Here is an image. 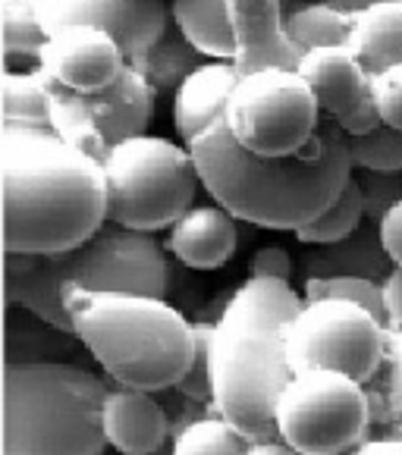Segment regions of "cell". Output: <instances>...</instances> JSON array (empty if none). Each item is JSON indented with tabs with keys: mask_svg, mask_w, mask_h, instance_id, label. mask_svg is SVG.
Wrapping results in <instances>:
<instances>
[{
	"mask_svg": "<svg viewBox=\"0 0 402 455\" xmlns=\"http://www.w3.org/2000/svg\"><path fill=\"white\" fill-rule=\"evenodd\" d=\"M44 35L69 26H98L110 32L129 60L148 54L170 28V0H35Z\"/></svg>",
	"mask_w": 402,
	"mask_h": 455,
	"instance_id": "cell-12",
	"label": "cell"
},
{
	"mask_svg": "<svg viewBox=\"0 0 402 455\" xmlns=\"http://www.w3.org/2000/svg\"><path fill=\"white\" fill-rule=\"evenodd\" d=\"M349 47L368 67L371 76H383L402 63V0H374L371 7L352 13Z\"/></svg>",
	"mask_w": 402,
	"mask_h": 455,
	"instance_id": "cell-20",
	"label": "cell"
},
{
	"mask_svg": "<svg viewBox=\"0 0 402 455\" xmlns=\"http://www.w3.org/2000/svg\"><path fill=\"white\" fill-rule=\"evenodd\" d=\"M239 229L236 217L221 204H192L167 229V251L192 270L223 267L236 255Z\"/></svg>",
	"mask_w": 402,
	"mask_h": 455,
	"instance_id": "cell-15",
	"label": "cell"
},
{
	"mask_svg": "<svg viewBox=\"0 0 402 455\" xmlns=\"http://www.w3.org/2000/svg\"><path fill=\"white\" fill-rule=\"evenodd\" d=\"M346 145L356 170H381V173L402 170V129L393 123H381L362 135H346Z\"/></svg>",
	"mask_w": 402,
	"mask_h": 455,
	"instance_id": "cell-29",
	"label": "cell"
},
{
	"mask_svg": "<svg viewBox=\"0 0 402 455\" xmlns=\"http://www.w3.org/2000/svg\"><path fill=\"white\" fill-rule=\"evenodd\" d=\"M167 255L155 233L108 220L92 239L60 255H7V305H20L51 327L73 333L63 305L69 292H141L167 299Z\"/></svg>",
	"mask_w": 402,
	"mask_h": 455,
	"instance_id": "cell-5",
	"label": "cell"
},
{
	"mask_svg": "<svg viewBox=\"0 0 402 455\" xmlns=\"http://www.w3.org/2000/svg\"><path fill=\"white\" fill-rule=\"evenodd\" d=\"M73 333H63V330L51 327L47 321H26L16 323L10 321L7 333V364L20 362H57L54 348H63V339Z\"/></svg>",
	"mask_w": 402,
	"mask_h": 455,
	"instance_id": "cell-30",
	"label": "cell"
},
{
	"mask_svg": "<svg viewBox=\"0 0 402 455\" xmlns=\"http://www.w3.org/2000/svg\"><path fill=\"white\" fill-rule=\"evenodd\" d=\"M170 20L211 60H233L236 38L227 0H170Z\"/></svg>",
	"mask_w": 402,
	"mask_h": 455,
	"instance_id": "cell-21",
	"label": "cell"
},
{
	"mask_svg": "<svg viewBox=\"0 0 402 455\" xmlns=\"http://www.w3.org/2000/svg\"><path fill=\"white\" fill-rule=\"evenodd\" d=\"M377 227H381V242L387 248L390 261L402 267V198L377 220Z\"/></svg>",
	"mask_w": 402,
	"mask_h": 455,
	"instance_id": "cell-36",
	"label": "cell"
},
{
	"mask_svg": "<svg viewBox=\"0 0 402 455\" xmlns=\"http://www.w3.org/2000/svg\"><path fill=\"white\" fill-rule=\"evenodd\" d=\"M383 289V311H387V327L402 330V267H393L390 276L381 283Z\"/></svg>",
	"mask_w": 402,
	"mask_h": 455,
	"instance_id": "cell-37",
	"label": "cell"
},
{
	"mask_svg": "<svg viewBox=\"0 0 402 455\" xmlns=\"http://www.w3.org/2000/svg\"><path fill=\"white\" fill-rule=\"evenodd\" d=\"M189 151L211 201L242 223L293 233L327 211L356 170L346 132L334 123H321L315 139L295 155L264 157L242 148L227 116H217L189 141Z\"/></svg>",
	"mask_w": 402,
	"mask_h": 455,
	"instance_id": "cell-2",
	"label": "cell"
},
{
	"mask_svg": "<svg viewBox=\"0 0 402 455\" xmlns=\"http://www.w3.org/2000/svg\"><path fill=\"white\" fill-rule=\"evenodd\" d=\"M129 63H135L148 76V82L155 85V92L164 94V92H176L186 82V76L195 73L205 63V54L195 44H189L180 28L176 32L167 28L161 35V41H155V47L148 54H141L139 60H129Z\"/></svg>",
	"mask_w": 402,
	"mask_h": 455,
	"instance_id": "cell-24",
	"label": "cell"
},
{
	"mask_svg": "<svg viewBox=\"0 0 402 455\" xmlns=\"http://www.w3.org/2000/svg\"><path fill=\"white\" fill-rule=\"evenodd\" d=\"M104 436L123 455H155L167 440V415L148 389L117 383L104 395Z\"/></svg>",
	"mask_w": 402,
	"mask_h": 455,
	"instance_id": "cell-16",
	"label": "cell"
},
{
	"mask_svg": "<svg viewBox=\"0 0 402 455\" xmlns=\"http://www.w3.org/2000/svg\"><path fill=\"white\" fill-rule=\"evenodd\" d=\"M248 455H302V452L293 446V443H286L280 434H277V436H268V440H252Z\"/></svg>",
	"mask_w": 402,
	"mask_h": 455,
	"instance_id": "cell-38",
	"label": "cell"
},
{
	"mask_svg": "<svg viewBox=\"0 0 402 455\" xmlns=\"http://www.w3.org/2000/svg\"><path fill=\"white\" fill-rule=\"evenodd\" d=\"M396 264L390 261L387 248L381 242V227L365 220L356 233L346 239L327 242V245H309L302 255V274L305 280L321 276H365V280L383 283Z\"/></svg>",
	"mask_w": 402,
	"mask_h": 455,
	"instance_id": "cell-18",
	"label": "cell"
},
{
	"mask_svg": "<svg viewBox=\"0 0 402 455\" xmlns=\"http://www.w3.org/2000/svg\"><path fill=\"white\" fill-rule=\"evenodd\" d=\"M352 13L340 10L330 0H315V4H299L286 13V32L299 51L327 44H346Z\"/></svg>",
	"mask_w": 402,
	"mask_h": 455,
	"instance_id": "cell-25",
	"label": "cell"
},
{
	"mask_svg": "<svg viewBox=\"0 0 402 455\" xmlns=\"http://www.w3.org/2000/svg\"><path fill=\"white\" fill-rule=\"evenodd\" d=\"M302 295L289 283L248 276L227 299L211 333V405L248 440L277 436V402L295 374L289 323Z\"/></svg>",
	"mask_w": 402,
	"mask_h": 455,
	"instance_id": "cell-3",
	"label": "cell"
},
{
	"mask_svg": "<svg viewBox=\"0 0 402 455\" xmlns=\"http://www.w3.org/2000/svg\"><path fill=\"white\" fill-rule=\"evenodd\" d=\"M358 186H362L365 198V217L368 220H381L396 201L402 198V170L396 173H381V170H358L356 173Z\"/></svg>",
	"mask_w": 402,
	"mask_h": 455,
	"instance_id": "cell-32",
	"label": "cell"
},
{
	"mask_svg": "<svg viewBox=\"0 0 402 455\" xmlns=\"http://www.w3.org/2000/svg\"><path fill=\"white\" fill-rule=\"evenodd\" d=\"M239 79L242 76L233 60H205L195 73L186 76V82L173 92V108H170L173 126L186 145L198 132H205L217 116L227 114Z\"/></svg>",
	"mask_w": 402,
	"mask_h": 455,
	"instance_id": "cell-17",
	"label": "cell"
},
{
	"mask_svg": "<svg viewBox=\"0 0 402 455\" xmlns=\"http://www.w3.org/2000/svg\"><path fill=\"white\" fill-rule=\"evenodd\" d=\"M293 371L330 368L368 387L383 371L390 327L358 301L305 299L286 336Z\"/></svg>",
	"mask_w": 402,
	"mask_h": 455,
	"instance_id": "cell-10",
	"label": "cell"
},
{
	"mask_svg": "<svg viewBox=\"0 0 402 455\" xmlns=\"http://www.w3.org/2000/svg\"><path fill=\"white\" fill-rule=\"evenodd\" d=\"M129 57L120 41L98 26H69L47 35L38 69L69 92L94 94L108 88L126 69Z\"/></svg>",
	"mask_w": 402,
	"mask_h": 455,
	"instance_id": "cell-13",
	"label": "cell"
},
{
	"mask_svg": "<svg viewBox=\"0 0 402 455\" xmlns=\"http://www.w3.org/2000/svg\"><path fill=\"white\" fill-rule=\"evenodd\" d=\"M63 305L73 336L123 387L148 393L176 387L195 364L198 323H189L161 295L76 289Z\"/></svg>",
	"mask_w": 402,
	"mask_h": 455,
	"instance_id": "cell-4",
	"label": "cell"
},
{
	"mask_svg": "<svg viewBox=\"0 0 402 455\" xmlns=\"http://www.w3.org/2000/svg\"><path fill=\"white\" fill-rule=\"evenodd\" d=\"M293 267H295V264H293V258H289L286 248H283V245H264V248H258L255 258H252V264H248V274L289 283Z\"/></svg>",
	"mask_w": 402,
	"mask_h": 455,
	"instance_id": "cell-35",
	"label": "cell"
},
{
	"mask_svg": "<svg viewBox=\"0 0 402 455\" xmlns=\"http://www.w3.org/2000/svg\"><path fill=\"white\" fill-rule=\"evenodd\" d=\"M346 455H402V440L399 436H387V440H368L358 449Z\"/></svg>",
	"mask_w": 402,
	"mask_h": 455,
	"instance_id": "cell-39",
	"label": "cell"
},
{
	"mask_svg": "<svg viewBox=\"0 0 402 455\" xmlns=\"http://www.w3.org/2000/svg\"><path fill=\"white\" fill-rule=\"evenodd\" d=\"M374 98L383 123H393L402 129V63L387 69L383 76H374Z\"/></svg>",
	"mask_w": 402,
	"mask_h": 455,
	"instance_id": "cell-34",
	"label": "cell"
},
{
	"mask_svg": "<svg viewBox=\"0 0 402 455\" xmlns=\"http://www.w3.org/2000/svg\"><path fill=\"white\" fill-rule=\"evenodd\" d=\"M374 402L362 380L330 368L295 371L277 402V430L302 455H346L365 443Z\"/></svg>",
	"mask_w": 402,
	"mask_h": 455,
	"instance_id": "cell-8",
	"label": "cell"
},
{
	"mask_svg": "<svg viewBox=\"0 0 402 455\" xmlns=\"http://www.w3.org/2000/svg\"><path fill=\"white\" fill-rule=\"evenodd\" d=\"M248 446H252V440L214 411L208 418L189 421L176 434L170 455H248Z\"/></svg>",
	"mask_w": 402,
	"mask_h": 455,
	"instance_id": "cell-28",
	"label": "cell"
},
{
	"mask_svg": "<svg viewBox=\"0 0 402 455\" xmlns=\"http://www.w3.org/2000/svg\"><path fill=\"white\" fill-rule=\"evenodd\" d=\"M223 116L233 139L264 157L295 155L321 129L318 94L295 67H264L242 76Z\"/></svg>",
	"mask_w": 402,
	"mask_h": 455,
	"instance_id": "cell-9",
	"label": "cell"
},
{
	"mask_svg": "<svg viewBox=\"0 0 402 455\" xmlns=\"http://www.w3.org/2000/svg\"><path fill=\"white\" fill-rule=\"evenodd\" d=\"M0 16H4V60L7 67H38L41 47L47 35L35 13V0H0Z\"/></svg>",
	"mask_w": 402,
	"mask_h": 455,
	"instance_id": "cell-26",
	"label": "cell"
},
{
	"mask_svg": "<svg viewBox=\"0 0 402 455\" xmlns=\"http://www.w3.org/2000/svg\"><path fill=\"white\" fill-rule=\"evenodd\" d=\"M299 69L315 88L321 114L346 135L371 132L383 123L374 98V76L352 54L349 44H327L302 51Z\"/></svg>",
	"mask_w": 402,
	"mask_h": 455,
	"instance_id": "cell-11",
	"label": "cell"
},
{
	"mask_svg": "<svg viewBox=\"0 0 402 455\" xmlns=\"http://www.w3.org/2000/svg\"><path fill=\"white\" fill-rule=\"evenodd\" d=\"M104 395L108 387L79 364H7L4 455H100Z\"/></svg>",
	"mask_w": 402,
	"mask_h": 455,
	"instance_id": "cell-6",
	"label": "cell"
},
{
	"mask_svg": "<svg viewBox=\"0 0 402 455\" xmlns=\"http://www.w3.org/2000/svg\"><path fill=\"white\" fill-rule=\"evenodd\" d=\"M108 220L141 233L170 229L195 204L201 176L186 141L141 132L110 145Z\"/></svg>",
	"mask_w": 402,
	"mask_h": 455,
	"instance_id": "cell-7",
	"label": "cell"
},
{
	"mask_svg": "<svg viewBox=\"0 0 402 455\" xmlns=\"http://www.w3.org/2000/svg\"><path fill=\"white\" fill-rule=\"evenodd\" d=\"M365 220H368V217H365L362 186H358V180L352 176L327 211H321L311 223L295 229V239H299L302 245H327V242L346 239L349 233H356Z\"/></svg>",
	"mask_w": 402,
	"mask_h": 455,
	"instance_id": "cell-27",
	"label": "cell"
},
{
	"mask_svg": "<svg viewBox=\"0 0 402 455\" xmlns=\"http://www.w3.org/2000/svg\"><path fill=\"white\" fill-rule=\"evenodd\" d=\"M4 251L60 255L108 223L104 161L51 129L0 126Z\"/></svg>",
	"mask_w": 402,
	"mask_h": 455,
	"instance_id": "cell-1",
	"label": "cell"
},
{
	"mask_svg": "<svg viewBox=\"0 0 402 455\" xmlns=\"http://www.w3.org/2000/svg\"><path fill=\"white\" fill-rule=\"evenodd\" d=\"M47 126L63 141H69L79 151H88L98 161L108 157L110 145L104 139V132H100V123L94 116L88 98L79 92H69L63 85H54L51 79H47Z\"/></svg>",
	"mask_w": 402,
	"mask_h": 455,
	"instance_id": "cell-22",
	"label": "cell"
},
{
	"mask_svg": "<svg viewBox=\"0 0 402 455\" xmlns=\"http://www.w3.org/2000/svg\"><path fill=\"white\" fill-rule=\"evenodd\" d=\"M239 76L264 67H299L302 51L286 32L283 0H227Z\"/></svg>",
	"mask_w": 402,
	"mask_h": 455,
	"instance_id": "cell-14",
	"label": "cell"
},
{
	"mask_svg": "<svg viewBox=\"0 0 402 455\" xmlns=\"http://www.w3.org/2000/svg\"><path fill=\"white\" fill-rule=\"evenodd\" d=\"M305 299H346L358 301L368 311H374L387 323L383 311V289L381 283L365 280V276H321V280H305Z\"/></svg>",
	"mask_w": 402,
	"mask_h": 455,
	"instance_id": "cell-31",
	"label": "cell"
},
{
	"mask_svg": "<svg viewBox=\"0 0 402 455\" xmlns=\"http://www.w3.org/2000/svg\"><path fill=\"white\" fill-rule=\"evenodd\" d=\"M383 402L387 415L402 440V330H390V348L383 362Z\"/></svg>",
	"mask_w": 402,
	"mask_h": 455,
	"instance_id": "cell-33",
	"label": "cell"
},
{
	"mask_svg": "<svg viewBox=\"0 0 402 455\" xmlns=\"http://www.w3.org/2000/svg\"><path fill=\"white\" fill-rule=\"evenodd\" d=\"M0 126H47V79L38 67H7L0 76Z\"/></svg>",
	"mask_w": 402,
	"mask_h": 455,
	"instance_id": "cell-23",
	"label": "cell"
},
{
	"mask_svg": "<svg viewBox=\"0 0 402 455\" xmlns=\"http://www.w3.org/2000/svg\"><path fill=\"white\" fill-rule=\"evenodd\" d=\"M85 98L92 104L94 116H98L100 132H104L108 145H117L123 139L148 132L151 116H155L157 92L135 63H126V69L108 88L85 94Z\"/></svg>",
	"mask_w": 402,
	"mask_h": 455,
	"instance_id": "cell-19",
	"label": "cell"
},
{
	"mask_svg": "<svg viewBox=\"0 0 402 455\" xmlns=\"http://www.w3.org/2000/svg\"><path fill=\"white\" fill-rule=\"evenodd\" d=\"M330 4H336L340 10H346V13H358V10L371 7L374 0H330Z\"/></svg>",
	"mask_w": 402,
	"mask_h": 455,
	"instance_id": "cell-40",
	"label": "cell"
}]
</instances>
